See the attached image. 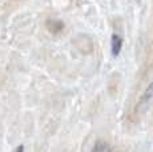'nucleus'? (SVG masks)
Instances as JSON below:
<instances>
[{
	"mask_svg": "<svg viewBox=\"0 0 153 152\" xmlns=\"http://www.w3.org/2000/svg\"><path fill=\"white\" fill-rule=\"evenodd\" d=\"M91 152H112V150L105 142H100L99 140V142L95 144V147L92 148V151Z\"/></svg>",
	"mask_w": 153,
	"mask_h": 152,
	"instance_id": "nucleus-4",
	"label": "nucleus"
},
{
	"mask_svg": "<svg viewBox=\"0 0 153 152\" xmlns=\"http://www.w3.org/2000/svg\"><path fill=\"white\" fill-rule=\"evenodd\" d=\"M47 27H48V30L51 32H53V34H59V32L63 31L64 23L61 22V20H48Z\"/></svg>",
	"mask_w": 153,
	"mask_h": 152,
	"instance_id": "nucleus-3",
	"label": "nucleus"
},
{
	"mask_svg": "<svg viewBox=\"0 0 153 152\" xmlns=\"http://www.w3.org/2000/svg\"><path fill=\"white\" fill-rule=\"evenodd\" d=\"M153 101V83L149 84V87L145 89V92H144V95L141 96L140 101H139V108H143V107H146L149 106Z\"/></svg>",
	"mask_w": 153,
	"mask_h": 152,
	"instance_id": "nucleus-1",
	"label": "nucleus"
},
{
	"mask_svg": "<svg viewBox=\"0 0 153 152\" xmlns=\"http://www.w3.org/2000/svg\"><path fill=\"white\" fill-rule=\"evenodd\" d=\"M15 152H24V145H19V147H16Z\"/></svg>",
	"mask_w": 153,
	"mask_h": 152,
	"instance_id": "nucleus-5",
	"label": "nucleus"
},
{
	"mask_svg": "<svg viewBox=\"0 0 153 152\" xmlns=\"http://www.w3.org/2000/svg\"><path fill=\"white\" fill-rule=\"evenodd\" d=\"M123 48V39L121 36H119L117 34H113L111 37V51L113 56H117V55L121 52Z\"/></svg>",
	"mask_w": 153,
	"mask_h": 152,
	"instance_id": "nucleus-2",
	"label": "nucleus"
}]
</instances>
